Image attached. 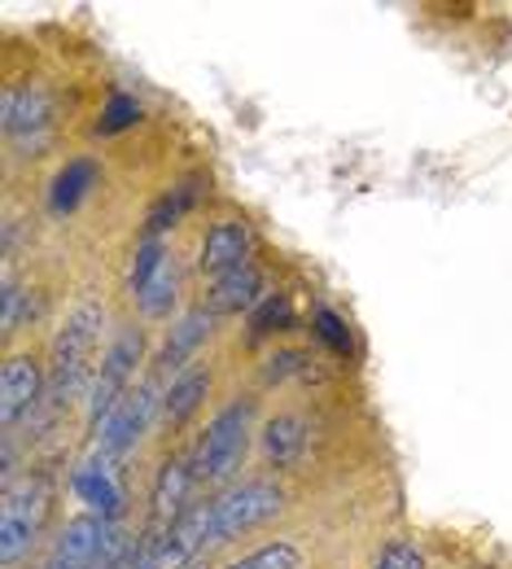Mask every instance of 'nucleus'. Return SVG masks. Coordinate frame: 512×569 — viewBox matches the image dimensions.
<instances>
[{"label":"nucleus","mask_w":512,"mask_h":569,"mask_svg":"<svg viewBox=\"0 0 512 569\" xmlns=\"http://www.w3.org/2000/svg\"><path fill=\"white\" fill-rule=\"evenodd\" d=\"M101 307L83 302L74 307L53 342V368H49V399L62 408L83 395L88 377H92V359H97V342H101ZM92 390V386H88Z\"/></svg>","instance_id":"1"},{"label":"nucleus","mask_w":512,"mask_h":569,"mask_svg":"<svg viewBox=\"0 0 512 569\" xmlns=\"http://www.w3.org/2000/svg\"><path fill=\"white\" fill-rule=\"evenodd\" d=\"M285 496L268 482H241L232 491H223L220 499L207 503V543H228L241 530H254L259 521L277 517Z\"/></svg>","instance_id":"2"},{"label":"nucleus","mask_w":512,"mask_h":569,"mask_svg":"<svg viewBox=\"0 0 512 569\" xmlns=\"http://www.w3.org/2000/svg\"><path fill=\"white\" fill-rule=\"evenodd\" d=\"M245 442H250V403H228L220 417L207 426L202 442H198L193 473L202 482H228L241 469Z\"/></svg>","instance_id":"3"},{"label":"nucleus","mask_w":512,"mask_h":569,"mask_svg":"<svg viewBox=\"0 0 512 569\" xmlns=\"http://www.w3.org/2000/svg\"><path fill=\"white\" fill-rule=\"evenodd\" d=\"M49 512V482L44 478H22L18 487L4 491L0 503V557L13 566L40 535V521Z\"/></svg>","instance_id":"4"},{"label":"nucleus","mask_w":512,"mask_h":569,"mask_svg":"<svg viewBox=\"0 0 512 569\" xmlns=\"http://www.w3.org/2000/svg\"><path fill=\"white\" fill-rule=\"evenodd\" d=\"M141 351H145V342H141L137 329H123V333L114 338V347L106 351L101 372L92 377V390H88V429H92V433L106 426L110 412L123 403L128 381H132V372H137V363H141Z\"/></svg>","instance_id":"5"},{"label":"nucleus","mask_w":512,"mask_h":569,"mask_svg":"<svg viewBox=\"0 0 512 569\" xmlns=\"http://www.w3.org/2000/svg\"><path fill=\"white\" fill-rule=\"evenodd\" d=\"M114 548H119V535L106 517H74L49 552V569H106L114 561Z\"/></svg>","instance_id":"6"},{"label":"nucleus","mask_w":512,"mask_h":569,"mask_svg":"<svg viewBox=\"0 0 512 569\" xmlns=\"http://www.w3.org/2000/svg\"><path fill=\"white\" fill-rule=\"evenodd\" d=\"M153 412H158V390L153 386H137V390H128L123 395V403L110 412V421L97 429V438H101V456H128L141 438H145V429L153 426Z\"/></svg>","instance_id":"7"},{"label":"nucleus","mask_w":512,"mask_h":569,"mask_svg":"<svg viewBox=\"0 0 512 569\" xmlns=\"http://www.w3.org/2000/svg\"><path fill=\"white\" fill-rule=\"evenodd\" d=\"M53 123V97L44 83H22L4 92V132L22 144H40Z\"/></svg>","instance_id":"8"},{"label":"nucleus","mask_w":512,"mask_h":569,"mask_svg":"<svg viewBox=\"0 0 512 569\" xmlns=\"http://www.w3.org/2000/svg\"><path fill=\"white\" fill-rule=\"evenodd\" d=\"M40 386H44V377H40V363L31 356H13L4 363V372H0V421H4V429L40 403Z\"/></svg>","instance_id":"9"},{"label":"nucleus","mask_w":512,"mask_h":569,"mask_svg":"<svg viewBox=\"0 0 512 569\" xmlns=\"http://www.w3.org/2000/svg\"><path fill=\"white\" fill-rule=\"evenodd\" d=\"M71 487H74V496L83 499L97 517H106V521H114V517L123 512V491H119V482H114L110 456H88V460L74 469Z\"/></svg>","instance_id":"10"},{"label":"nucleus","mask_w":512,"mask_h":569,"mask_svg":"<svg viewBox=\"0 0 512 569\" xmlns=\"http://www.w3.org/2000/svg\"><path fill=\"white\" fill-rule=\"evenodd\" d=\"M245 259H250V228L245 223L223 219V223H215L207 232V241H202V272L228 277V272L245 268Z\"/></svg>","instance_id":"11"},{"label":"nucleus","mask_w":512,"mask_h":569,"mask_svg":"<svg viewBox=\"0 0 512 569\" xmlns=\"http://www.w3.org/2000/svg\"><path fill=\"white\" fill-rule=\"evenodd\" d=\"M211 325H215V311L211 307H198V311H189L175 329H171V338H167V347H162V356H158V363L162 368H184L189 363V356L211 338Z\"/></svg>","instance_id":"12"},{"label":"nucleus","mask_w":512,"mask_h":569,"mask_svg":"<svg viewBox=\"0 0 512 569\" xmlns=\"http://www.w3.org/2000/svg\"><path fill=\"white\" fill-rule=\"evenodd\" d=\"M259 289H263V277L245 263V268H237V272H228V277H215L207 302H211V311H215V316L245 311V307H254V302H259Z\"/></svg>","instance_id":"13"},{"label":"nucleus","mask_w":512,"mask_h":569,"mask_svg":"<svg viewBox=\"0 0 512 569\" xmlns=\"http://www.w3.org/2000/svg\"><path fill=\"white\" fill-rule=\"evenodd\" d=\"M193 465L184 460H171L162 473H158V487H153V517L158 521H180L184 517V496L193 487Z\"/></svg>","instance_id":"14"},{"label":"nucleus","mask_w":512,"mask_h":569,"mask_svg":"<svg viewBox=\"0 0 512 569\" xmlns=\"http://www.w3.org/2000/svg\"><path fill=\"white\" fill-rule=\"evenodd\" d=\"M92 184H97V162H92V158H74V162H67V167L58 171V180H53V189H49V207L58 214L74 211V207L88 198Z\"/></svg>","instance_id":"15"},{"label":"nucleus","mask_w":512,"mask_h":569,"mask_svg":"<svg viewBox=\"0 0 512 569\" xmlns=\"http://www.w3.org/2000/svg\"><path fill=\"white\" fill-rule=\"evenodd\" d=\"M207 390H211V377H207L202 368H184V372L171 381L167 399H162V412H167V421H171V426L189 421V417L198 412V403L207 399Z\"/></svg>","instance_id":"16"},{"label":"nucleus","mask_w":512,"mask_h":569,"mask_svg":"<svg viewBox=\"0 0 512 569\" xmlns=\"http://www.w3.org/2000/svg\"><path fill=\"white\" fill-rule=\"evenodd\" d=\"M302 447H307V421H302V417H277V421H268V429H263V451H268V460L293 465V460L302 456Z\"/></svg>","instance_id":"17"},{"label":"nucleus","mask_w":512,"mask_h":569,"mask_svg":"<svg viewBox=\"0 0 512 569\" xmlns=\"http://www.w3.org/2000/svg\"><path fill=\"white\" fill-rule=\"evenodd\" d=\"M137 302H141V311L153 316V320L171 316V307H175V263H167V268L137 293Z\"/></svg>","instance_id":"18"},{"label":"nucleus","mask_w":512,"mask_h":569,"mask_svg":"<svg viewBox=\"0 0 512 569\" xmlns=\"http://www.w3.org/2000/svg\"><path fill=\"white\" fill-rule=\"evenodd\" d=\"M298 566H302V552L293 548L290 539H277V543H263L259 552L241 557L237 566H228V569H298Z\"/></svg>","instance_id":"19"},{"label":"nucleus","mask_w":512,"mask_h":569,"mask_svg":"<svg viewBox=\"0 0 512 569\" xmlns=\"http://www.w3.org/2000/svg\"><path fill=\"white\" fill-rule=\"evenodd\" d=\"M171 263V254H167V246L158 241V237H145L141 241V250H137V259H132V293H141L162 268Z\"/></svg>","instance_id":"20"},{"label":"nucleus","mask_w":512,"mask_h":569,"mask_svg":"<svg viewBox=\"0 0 512 569\" xmlns=\"http://www.w3.org/2000/svg\"><path fill=\"white\" fill-rule=\"evenodd\" d=\"M193 198H198V189H193V184H184V189H175V193H171V198H162V202H158V207H153V211H149V237H158V232H167V228H171V223H175V219H180V214L189 211V207H193Z\"/></svg>","instance_id":"21"},{"label":"nucleus","mask_w":512,"mask_h":569,"mask_svg":"<svg viewBox=\"0 0 512 569\" xmlns=\"http://www.w3.org/2000/svg\"><path fill=\"white\" fill-rule=\"evenodd\" d=\"M141 119V106L132 101V97H123V92H114L110 101H106V110H101V123H97V132H123V128H132Z\"/></svg>","instance_id":"22"},{"label":"nucleus","mask_w":512,"mask_h":569,"mask_svg":"<svg viewBox=\"0 0 512 569\" xmlns=\"http://www.w3.org/2000/svg\"><path fill=\"white\" fill-rule=\"evenodd\" d=\"M293 311L285 298H268L259 311H254V320H250V333L254 338H263V333H272V329H290Z\"/></svg>","instance_id":"23"},{"label":"nucleus","mask_w":512,"mask_h":569,"mask_svg":"<svg viewBox=\"0 0 512 569\" xmlns=\"http://www.w3.org/2000/svg\"><path fill=\"white\" fill-rule=\"evenodd\" d=\"M315 333H320L338 356H347V351H351V333H347V325H342V316H338V311L320 307V311H315Z\"/></svg>","instance_id":"24"},{"label":"nucleus","mask_w":512,"mask_h":569,"mask_svg":"<svg viewBox=\"0 0 512 569\" xmlns=\"http://www.w3.org/2000/svg\"><path fill=\"white\" fill-rule=\"evenodd\" d=\"M377 569H425V557H421V548H412V543H390L381 557H377Z\"/></svg>","instance_id":"25"},{"label":"nucleus","mask_w":512,"mask_h":569,"mask_svg":"<svg viewBox=\"0 0 512 569\" xmlns=\"http://www.w3.org/2000/svg\"><path fill=\"white\" fill-rule=\"evenodd\" d=\"M106 569H153V548H145V552H123V557H114Z\"/></svg>","instance_id":"26"},{"label":"nucleus","mask_w":512,"mask_h":569,"mask_svg":"<svg viewBox=\"0 0 512 569\" xmlns=\"http://www.w3.org/2000/svg\"><path fill=\"white\" fill-rule=\"evenodd\" d=\"M302 368V356L298 351H285V356H277L272 359V368H268V377L277 381V377H290V372H298Z\"/></svg>","instance_id":"27"}]
</instances>
